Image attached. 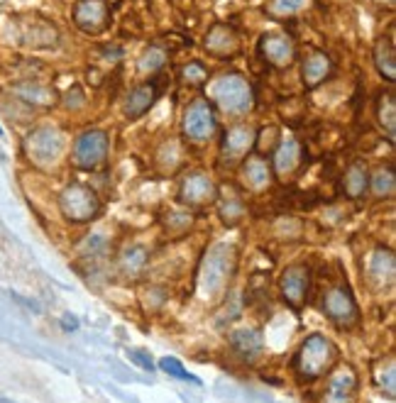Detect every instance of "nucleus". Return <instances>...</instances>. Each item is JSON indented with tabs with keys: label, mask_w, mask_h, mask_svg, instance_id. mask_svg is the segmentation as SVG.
Segmentation results:
<instances>
[{
	"label": "nucleus",
	"mask_w": 396,
	"mask_h": 403,
	"mask_svg": "<svg viewBox=\"0 0 396 403\" xmlns=\"http://www.w3.org/2000/svg\"><path fill=\"white\" fill-rule=\"evenodd\" d=\"M338 367V347L325 335H309L293 355V372L301 382H318Z\"/></svg>",
	"instance_id": "nucleus-1"
},
{
	"label": "nucleus",
	"mask_w": 396,
	"mask_h": 403,
	"mask_svg": "<svg viewBox=\"0 0 396 403\" xmlns=\"http://www.w3.org/2000/svg\"><path fill=\"white\" fill-rule=\"evenodd\" d=\"M64 132L54 125L35 127L25 140V154L35 166H54L64 154Z\"/></svg>",
	"instance_id": "nucleus-2"
},
{
	"label": "nucleus",
	"mask_w": 396,
	"mask_h": 403,
	"mask_svg": "<svg viewBox=\"0 0 396 403\" xmlns=\"http://www.w3.org/2000/svg\"><path fill=\"white\" fill-rule=\"evenodd\" d=\"M213 103L227 115H242L252 108V91L247 78H242L240 73H225L221 76L211 88Z\"/></svg>",
	"instance_id": "nucleus-3"
},
{
	"label": "nucleus",
	"mask_w": 396,
	"mask_h": 403,
	"mask_svg": "<svg viewBox=\"0 0 396 403\" xmlns=\"http://www.w3.org/2000/svg\"><path fill=\"white\" fill-rule=\"evenodd\" d=\"M59 211H62L64 220L74 222V225H83L98 217L101 213V198L96 191L83 183H69L59 196Z\"/></svg>",
	"instance_id": "nucleus-4"
},
{
	"label": "nucleus",
	"mask_w": 396,
	"mask_h": 403,
	"mask_svg": "<svg viewBox=\"0 0 396 403\" xmlns=\"http://www.w3.org/2000/svg\"><path fill=\"white\" fill-rule=\"evenodd\" d=\"M320 308H323L325 318H328L333 325L343 328V330L355 328L357 323H360V308H357V301H355V296H352V291L347 284L330 286V289L323 294V303H320Z\"/></svg>",
	"instance_id": "nucleus-5"
},
{
	"label": "nucleus",
	"mask_w": 396,
	"mask_h": 403,
	"mask_svg": "<svg viewBox=\"0 0 396 403\" xmlns=\"http://www.w3.org/2000/svg\"><path fill=\"white\" fill-rule=\"evenodd\" d=\"M232 264L235 262H232L230 244L221 242V244H216V247H211V252L203 259L201 276H198V286H201L203 294L213 296L223 284H225V279L232 271Z\"/></svg>",
	"instance_id": "nucleus-6"
},
{
	"label": "nucleus",
	"mask_w": 396,
	"mask_h": 403,
	"mask_svg": "<svg viewBox=\"0 0 396 403\" xmlns=\"http://www.w3.org/2000/svg\"><path fill=\"white\" fill-rule=\"evenodd\" d=\"M108 150H110V140L103 129H86L76 137L74 142V164L78 169H98L103 166L105 159H108Z\"/></svg>",
	"instance_id": "nucleus-7"
},
{
	"label": "nucleus",
	"mask_w": 396,
	"mask_h": 403,
	"mask_svg": "<svg viewBox=\"0 0 396 403\" xmlns=\"http://www.w3.org/2000/svg\"><path fill=\"white\" fill-rule=\"evenodd\" d=\"M218 129L216 110L208 100H196L184 115V134L191 142H208Z\"/></svg>",
	"instance_id": "nucleus-8"
},
{
	"label": "nucleus",
	"mask_w": 396,
	"mask_h": 403,
	"mask_svg": "<svg viewBox=\"0 0 396 403\" xmlns=\"http://www.w3.org/2000/svg\"><path fill=\"white\" fill-rule=\"evenodd\" d=\"M279 289H282V296L293 310H299L301 305L309 298V289H311V269L309 264L296 262L289 264L282 271V279H279Z\"/></svg>",
	"instance_id": "nucleus-9"
},
{
	"label": "nucleus",
	"mask_w": 396,
	"mask_h": 403,
	"mask_svg": "<svg viewBox=\"0 0 396 403\" xmlns=\"http://www.w3.org/2000/svg\"><path fill=\"white\" fill-rule=\"evenodd\" d=\"M328 384H325V391L320 396L318 403H357V374L352 367L343 364L338 372L328 374Z\"/></svg>",
	"instance_id": "nucleus-10"
},
{
	"label": "nucleus",
	"mask_w": 396,
	"mask_h": 403,
	"mask_svg": "<svg viewBox=\"0 0 396 403\" xmlns=\"http://www.w3.org/2000/svg\"><path fill=\"white\" fill-rule=\"evenodd\" d=\"M218 196V188L213 183V179L203 171H193L181 181L179 188V201L186 203V206H206V203H213Z\"/></svg>",
	"instance_id": "nucleus-11"
},
{
	"label": "nucleus",
	"mask_w": 396,
	"mask_h": 403,
	"mask_svg": "<svg viewBox=\"0 0 396 403\" xmlns=\"http://www.w3.org/2000/svg\"><path fill=\"white\" fill-rule=\"evenodd\" d=\"M74 22H76L78 30L98 35L103 32L110 22V10L103 0H81L76 8H74Z\"/></svg>",
	"instance_id": "nucleus-12"
},
{
	"label": "nucleus",
	"mask_w": 396,
	"mask_h": 403,
	"mask_svg": "<svg viewBox=\"0 0 396 403\" xmlns=\"http://www.w3.org/2000/svg\"><path fill=\"white\" fill-rule=\"evenodd\" d=\"M365 274L375 289H386V286H391L394 274H396V264H394L391 249H384V247L372 249L370 257H367V262H365Z\"/></svg>",
	"instance_id": "nucleus-13"
},
{
	"label": "nucleus",
	"mask_w": 396,
	"mask_h": 403,
	"mask_svg": "<svg viewBox=\"0 0 396 403\" xmlns=\"http://www.w3.org/2000/svg\"><path fill=\"white\" fill-rule=\"evenodd\" d=\"M262 57L267 59L272 66L286 69L289 64L293 62V57H296V47H293V42L289 39L286 35L274 32V35L262 37Z\"/></svg>",
	"instance_id": "nucleus-14"
},
{
	"label": "nucleus",
	"mask_w": 396,
	"mask_h": 403,
	"mask_svg": "<svg viewBox=\"0 0 396 403\" xmlns=\"http://www.w3.org/2000/svg\"><path fill=\"white\" fill-rule=\"evenodd\" d=\"M255 145H257V132L250 125H235L223 134V154H227L230 159L245 156Z\"/></svg>",
	"instance_id": "nucleus-15"
},
{
	"label": "nucleus",
	"mask_w": 396,
	"mask_h": 403,
	"mask_svg": "<svg viewBox=\"0 0 396 403\" xmlns=\"http://www.w3.org/2000/svg\"><path fill=\"white\" fill-rule=\"evenodd\" d=\"M237 47H240V42H237V35L232 27L216 25L206 37V49L213 57H232V54H237Z\"/></svg>",
	"instance_id": "nucleus-16"
},
{
	"label": "nucleus",
	"mask_w": 396,
	"mask_h": 403,
	"mask_svg": "<svg viewBox=\"0 0 396 403\" xmlns=\"http://www.w3.org/2000/svg\"><path fill=\"white\" fill-rule=\"evenodd\" d=\"M301 159H304V150L301 145L293 137L289 140H282L274 152V171L279 176H286V174H293V171L301 166Z\"/></svg>",
	"instance_id": "nucleus-17"
},
{
	"label": "nucleus",
	"mask_w": 396,
	"mask_h": 403,
	"mask_svg": "<svg viewBox=\"0 0 396 403\" xmlns=\"http://www.w3.org/2000/svg\"><path fill=\"white\" fill-rule=\"evenodd\" d=\"M155 100H157V88L152 86V83L135 86L128 93V98H125V115H128L130 120L142 118V115L155 105Z\"/></svg>",
	"instance_id": "nucleus-18"
},
{
	"label": "nucleus",
	"mask_w": 396,
	"mask_h": 403,
	"mask_svg": "<svg viewBox=\"0 0 396 403\" xmlns=\"http://www.w3.org/2000/svg\"><path fill=\"white\" fill-rule=\"evenodd\" d=\"M301 73H304L306 88H318L333 73V62L323 52H309V57L304 59Z\"/></svg>",
	"instance_id": "nucleus-19"
},
{
	"label": "nucleus",
	"mask_w": 396,
	"mask_h": 403,
	"mask_svg": "<svg viewBox=\"0 0 396 403\" xmlns=\"http://www.w3.org/2000/svg\"><path fill=\"white\" fill-rule=\"evenodd\" d=\"M230 347L237 352L240 357H257L262 352L264 342H262V332L257 328H237V330L230 332Z\"/></svg>",
	"instance_id": "nucleus-20"
},
{
	"label": "nucleus",
	"mask_w": 396,
	"mask_h": 403,
	"mask_svg": "<svg viewBox=\"0 0 396 403\" xmlns=\"http://www.w3.org/2000/svg\"><path fill=\"white\" fill-rule=\"evenodd\" d=\"M367 188H370V171H367V166L362 164V161H352V164L347 166V171H345V176H343L345 196L352 198V201H357V198L365 196Z\"/></svg>",
	"instance_id": "nucleus-21"
},
{
	"label": "nucleus",
	"mask_w": 396,
	"mask_h": 403,
	"mask_svg": "<svg viewBox=\"0 0 396 403\" xmlns=\"http://www.w3.org/2000/svg\"><path fill=\"white\" fill-rule=\"evenodd\" d=\"M242 174H245V181L250 183V188L255 191H262L272 183V169L264 159L259 156H252V159H247L242 164Z\"/></svg>",
	"instance_id": "nucleus-22"
},
{
	"label": "nucleus",
	"mask_w": 396,
	"mask_h": 403,
	"mask_svg": "<svg viewBox=\"0 0 396 403\" xmlns=\"http://www.w3.org/2000/svg\"><path fill=\"white\" fill-rule=\"evenodd\" d=\"M147 262H150L147 247L144 244H132L120 257V269H123L125 276H139L144 271V267H147Z\"/></svg>",
	"instance_id": "nucleus-23"
},
{
	"label": "nucleus",
	"mask_w": 396,
	"mask_h": 403,
	"mask_svg": "<svg viewBox=\"0 0 396 403\" xmlns=\"http://www.w3.org/2000/svg\"><path fill=\"white\" fill-rule=\"evenodd\" d=\"M375 64L379 73L386 81L396 78V59H394V42L391 39H379L375 47Z\"/></svg>",
	"instance_id": "nucleus-24"
},
{
	"label": "nucleus",
	"mask_w": 396,
	"mask_h": 403,
	"mask_svg": "<svg viewBox=\"0 0 396 403\" xmlns=\"http://www.w3.org/2000/svg\"><path fill=\"white\" fill-rule=\"evenodd\" d=\"M377 120H379V125L386 129L389 140H394V132H396V98H394V91H386V93L379 96V100H377Z\"/></svg>",
	"instance_id": "nucleus-25"
},
{
	"label": "nucleus",
	"mask_w": 396,
	"mask_h": 403,
	"mask_svg": "<svg viewBox=\"0 0 396 403\" xmlns=\"http://www.w3.org/2000/svg\"><path fill=\"white\" fill-rule=\"evenodd\" d=\"M15 93L25 103L37 105V108H46L49 103H54V91H49L46 86H40V83H17Z\"/></svg>",
	"instance_id": "nucleus-26"
},
{
	"label": "nucleus",
	"mask_w": 396,
	"mask_h": 403,
	"mask_svg": "<svg viewBox=\"0 0 396 403\" xmlns=\"http://www.w3.org/2000/svg\"><path fill=\"white\" fill-rule=\"evenodd\" d=\"M160 369L169 374V377L179 379V382H191V384H196V386L201 384V379L196 377V374H191L179 359H174V357H164V359H160Z\"/></svg>",
	"instance_id": "nucleus-27"
},
{
	"label": "nucleus",
	"mask_w": 396,
	"mask_h": 403,
	"mask_svg": "<svg viewBox=\"0 0 396 403\" xmlns=\"http://www.w3.org/2000/svg\"><path fill=\"white\" fill-rule=\"evenodd\" d=\"M164 62H166L164 49H160V47H150V49H147V52L142 54V59H139V71H142V73L160 71V69L164 66Z\"/></svg>",
	"instance_id": "nucleus-28"
},
{
	"label": "nucleus",
	"mask_w": 396,
	"mask_h": 403,
	"mask_svg": "<svg viewBox=\"0 0 396 403\" xmlns=\"http://www.w3.org/2000/svg\"><path fill=\"white\" fill-rule=\"evenodd\" d=\"M181 78H184L189 86H203V83L208 81V69L203 66V64H198V62H191V64H186L184 66Z\"/></svg>",
	"instance_id": "nucleus-29"
},
{
	"label": "nucleus",
	"mask_w": 396,
	"mask_h": 403,
	"mask_svg": "<svg viewBox=\"0 0 396 403\" xmlns=\"http://www.w3.org/2000/svg\"><path fill=\"white\" fill-rule=\"evenodd\" d=\"M242 215H245V206H242V201H225L221 203V217L225 225H235V222L242 220Z\"/></svg>",
	"instance_id": "nucleus-30"
},
{
	"label": "nucleus",
	"mask_w": 396,
	"mask_h": 403,
	"mask_svg": "<svg viewBox=\"0 0 396 403\" xmlns=\"http://www.w3.org/2000/svg\"><path fill=\"white\" fill-rule=\"evenodd\" d=\"M394 183H396V179H394V169H386V171H379V174L375 176V193L379 198H384V196H391L394 193Z\"/></svg>",
	"instance_id": "nucleus-31"
},
{
	"label": "nucleus",
	"mask_w": 396,
	"mask_h": 403,
	"mask_svg": "<svg viewBox=\"0 0 396 403\" xmlns=\"http://www.w3.org/2000/svg\"><path fill=\"white\" fill-rule=\"evenodd\" d=\"M377 384H379V388L386 393L389 398L396 396V382H394V359H389L386 362V374L379 372L377 374Z\"/></svg>",
	"instance_id": "nucleus-32"
},
{
	"label": "nucleus",
	"mask_w": 396,
	"mask_h": 403,
	"mask_svg": "<svg viewBox=\"0 0 396 403\" xmlns=\"http://www.w3.org/2000/svg\"><path fill=\"white\" fill-rule=\"evenodd\" d=\"M309 0H272V10L279 15H293L306 6Z\"/></svg>",
	"instance_id": "nucleus-33"
},
{
	"label": "nucleus",
	"mask_w": 396,
	"mask_h": 403,
	"mask_svg": "<svg viewBox=\"0 0 396 403\" xmlns=\"http://www.w3.org/2000/svg\"><path fill=\"white\" fill-rule=\"evenodd\" d=\"M191 222H193V215H189V213H171L169 217H166V228H181V233L184 230L191 228Z\"/></svg>",
	"instance_id": "nucleus-34"
},
{
	"label": "nucleus",
	"mask_w": 396,
	"mask_h": 403,
	"mask_svg": "<svg viewBox=\"0 0 396 403\" xmlns=\"http://www.w3.org/2000/svg\"><path fill=\"white\" fill-rule=\"evenodd\" d=\"M128 355L132 357L135 364H139V367L147 369V372H152V369H155V364H152V357L147 355V352H142V350H130Z\"/></svg>",
	"instance_id": "nucleus-35"
},
{
	"label": "nucleus",
	"mask_w": 396,
	"mask_h": 403,
	"mask_svg": "<svg viewBox=\"0 0 396 403\" xmlns=\"http://www.w3.org/2000/svg\"><path fill=\"white\" fill-rule=\"evenodd\" d=\"M0 403H12V401H8V398H0Z\"/></svg>",
	"instance_id": "nucleus-36"
},
{
	"label": "nucleus",
	"mask_w": 396,
	"mask_h": 403,
	"mask_svg": "<svg viewBox=\"0 0 396 403\" xmlns=\"http://www.w3.org/2000/svg\"><path fill=\"white\" fill-rule=\"evenodd\" d=\"M0 134H3V127H0Z\"/></svg>",
	"instance_id": "nucleus-37"
}]
</instances>
